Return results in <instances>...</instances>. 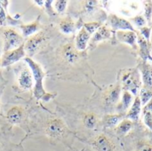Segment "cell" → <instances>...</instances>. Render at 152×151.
Returning a JSON list of instances; mask_svg holds the SVG:
<instances>
[{
    "label": "cell",
    "mask_w": 152,
    "mask_h": 151,
    "mask_svg": "<svg viewBox=\"0 0 152 151\" xmlns=\"http://www.w3.org/2000/svg\"><path fill=\"white\" fill-rule=\"evenodd\" d=\"M141 111H142V102H141L139 95H137V96H135L134 101L131 108L129 109V110L126 114L125 118L129 119L131 121H137L139 119V116L141 114Z\"/></svg>",
    "instance_id": "15"
},
{
    "label": "cell",
    "mask_w": 152,
    "mask_h": 151,
    "mask_svg": "<svg viewBox=\"0 0 152 151\" xmlns=\"http://www.w3.org/2000/svg\"><path fill=\"white\" fill-rule=\"evenodd\" d=\"M101 21H91V22H86L84 24V28L86 29V31L92 36L95 33V31L102 26Z\"/></svg>",
    "instance_id": "27"
},
{
    "label": "cell",
    "mask_w": 152,
    "mask_h": 151,
    "mask_svg": "<svg viewBox=\"0 0 152 151\" xmlns=\"http://www.w3.org/2000/svg\"><path fill=\"white\" fill-rule=\"evenodd\" d=\"M122 87L120 83L117 84L116 85L112 86L106 93L105 95V102L108 106H113L116 105L117 102H118L121 95Z\"/></svg>",
    "instance_id": "11"
},
{
    "label": "cell",
    "mask_w": 152,
    "mask_h": 151,
    "mask_svg": "<svg viewBox=\"0 0 152 151\" xmlns=\"http://www.w3.org/2000/svg\"><path fill=\"white\" fill-rule=\"evenodd\" d=\"M126 115L124 114H114V115H107L103 117V125L106 128H111L118 125L123 119H125Z\"/></svg>",
    "instance_id": "19"
},
{
    "label": "cell",
    "mask_w": 152,
    "mask_h": 151,
    "mask_svg": "<svg viewBox=\"0 0 152 151\" xmlns=\"http://www.w3.org/2000/svg\"><path fill=\"white\" fill-rule=\"evenodd\" d=\"M120 81L122 90L130 92L134 97L138 95V92L142 86V77L138 68H132L123 70Z\"/></svg>",
    "instance_id": "2"
},
{
    "label": "cell",
    "mask_w": 152,
    "mask_h": 151,
    "mask_svg": "<svg viewBox=\"0 0 152 151\" xmlns=\"http://www.w3.org/2000/svg\"><path fill=\"white\" fill-rule=\"evenodd\" d=\"M4 51L8 52L16 49L23 44V36L12 28H7L4 31Z\"/></svg>",
    "instance_id": "4"
},
{
    "label": "cell",
    "mask_w": 152,
    "mask_h": 151,
    "mask_svg": "<svg viewBox=\"0 0 152 151\" xmlns=\"http://www.w3.org/2000/svg\"><path fill=\"white\" fill-rule=\"evenodd\" d=\"M138 69L141 74L142 86L152 88V64L149 61L140 60L138 63Z\"/></svg>",
    "instance_id": "7"
},
{
    "label": "cell",
    "mask_w": 152,
    "mask_h": 151,
    "mask_svg": "<svg viewBox=\"0 0 152 151\" xmlns=\"http://www.w3.org/2000/svg\"><path fill=\"white\" fill-rule=\"evenodd\" d=\"M45 4L44 5H45V8H46V11H47V12L49 13V15H53L54 14V12H53V8H52V6H51V4L53 3V1H49V0H47V1H45Z\"/></svg>",
    "instance_id": "34"
},
{
    "label": "cell",
    "mask_w": 152,
    "mask_h": 151,
    "mask_svg": "<svg viewBox=\"0 0 152 151\" xmlns=\"http://www.w3.org/2000/svg\"><path fill=\"white\" fill-rule=\"evenodd\" d=\"M63 57L69 63H75L79 59L78 51L72 44H66L63 48Z\"/></svg>",
    "instance_id": "18"
},
{
    "label": "cell",
    "mask_w": 152,
    "mask_h": 151,
    "mask_svg": "<svg viewBox=\"0 0 152 151\" xmlns=\"http://www.w3.org/2000/svg\"><path fill=\"white\" fill-rule=\"evenodd\" d=\"M96 151H113L114 146L112 142L103 134L99 135L93 143Z\"/></svg>",
    "instance_id": "16"
},
{
    "label": "cell",
    "mask_w": 152,
    "mask_h": 151,
    "mask_svg": "<svg viewBox=\"0 0 152 151\" xmlns=\"http://www.w3.org/2000/svg\"><path fill=\"white\" fill-rule=\"evenodd\" d=\"M24 61L28 63L29 69L32 72L33 78L35 80V85H34V95L35 98L37 100H41L44 101H49L53 98H54L55 94L49 93L45 92L44 85H43V80L45 77V74L42 70V68L36 62L34 61L31 58L29 57H25Z\"/></svg>",
    "instance_id": "1"
},
{
    "label": "cell",
    "mask_w": 152,
    "mask_h": 151,
    "mask_svg": "<svg viewBox=\"0 0 152 151\" xmlns=\"http://www.w3.org/2000/svg\"><path fill=\"white\" fill-rule=\"evenodd\" d=\"M138 151H152V146L148 142L140 143L138 146Z\"/></svg>",
    "instance_id": "33"
},
{
    "label": "cell",
    "mask_w": 152,
    "mask_h": 151,
    "mask_svg": "<svg viewBox=\"0 0 152 151\" xmlns=\"http://www.w3.org/2000/svg\"><path fill=\"white\" fill-rule=\"evenodd\" d=\"M134 96L128 91H123L122 93V99L120 103L118 105L117 109L119 112V114H124L126 115V111L129 110V109L131 108L134 101Z\"/></svg>",
    "instance_id": "13"
},
{
    "label": "cell",
    "mask_w": 152,
    "mask_h": 151,
    "mask_svg": "<svg viewBox=\"0 0 152 151\" xmlns=\"http://www.w3.org/2000/svg\"><path fill=\"white\" fill-rule=\"evenodd\" d=\"M143 7H144V18L146 19L147 22L151 25L152 21V1H143Z\"/></svg>",
    "instance_id": "26"
},
{
    "label": "cell",
    "mask_w": 152,
    "mask_h": 151,
    "mask_svg": "<svg viewBox=\"0 0 152 151\" xmlns=\"http://www.w3.org/2000/svg\"><path fill=\"white\" fill-rule=\"evenodd\" d=\"M133 126H134V122L125 118L118 124V125L116 128V132L119 135H125L133 128Z\"/></svg>",
    "instance_id": "22"
},
{
    "label": "cell",
    "mask_w": 152,
    "mask_h": 151,
    "mask_svg": "<svg viewBox=\"0 0 152 151\" xmlns=\"http://www.w3.org/2000/svg\"><path fill=\"white\" fill-rule=\"evenodd\" d=\"M26 55L25 50H24V44L22 45H20V47L8 51V52H4V53L2 56L1 59V67H7L10 66L17 61H19L21 59H24Z\"/></svg>",
    "instance_id": "5"
},
{
    "label": "cell",
    "mask_w": 152,
    "mask_h": 151,
    "mask_svg": "<svg viewBox=\"0 0 152 151\" xmlns=\"http://www.w3.org/2000/svg\"><path fill=\"white\" fill-rule=\"evenodd\" d=\"M137 43L139 45V55L142 61H148V57L151 55V43L147 42V40L138 32L137 33Z\"/></svg>",
    "instance_id": "14"
},
{
    "label": "cell",
    "mask_w": 152,
    "mask_h": 151,
    "mask_svg": "<svg viewBox=\"0 0 152 151\" xmlns=\"http://www.w3.org/2000/svg\"><path fill=\"white\" fill-rule=\"evenodd\" d=\"M0 65H1V61H0Z\"/></svg>",
    "instance_id": "38"
},
{
    "label": "cell",
    "mask_w": 152,
    "mask_h": 151,
    "mask_svg": "<svg viewBox=\"0 0 152 151\" xmlns=\"http://www.w3.org/2000/svg\"><path fill=\"white\" fill-rule=\"evenodd\" d=\"M23 115V109L20 107H12L7 112L6 117L7 120L13 125L19 124L21 121V117Z\"/></svg>",
    "instance_id": "20"
},
{
    "label": "cell",
    "mask_w": 152,
    "mask_h": 151,
    "mask_svg": "<svg viewBox=\"0 0 152 151\" xmlns=\"http://www.w3.org/2000/svg\"><path fill=\"white\" fill-rule=\"evenodd\" d=\"M33 75L29 69H24L18 78L19 85L23 90H30L33 86Z\"/></svg>",
    "instance_id": "12"
},
{
    "label": "cell",
    "mask_w": 152,
    "mask_h": 151,
    "mask_svg": "<svg viewBox=\"0 0 152 151\" xmlns=\"http://www.w3.org/2000/svg\"><path fill=\"white\" fill-rule=\"evenodd\" d=\"M91 35L86 31V29L83 27L80 28L78 34L76 37V49L77 51H84L86 50L89 40L91 39Z\"/></svg>",
    "instance_id": "17"
},
{
    "label": "cell",
    "mask_w": 152,
    "mask_h": 151,
    "mask_svg": "<svg viewBox=\"0 0 152 151\" xmlns=\"http://www.w3.org/2000/svg\"><path fill=\"white\" fill-rule=\"evenodd\" d=\"M148 60H149V61H151L152 62V56H151V55H150V56L148 57Z\"/></svg>",
    "instance_id": "36"
},
{
    "label": "cell",
    "mask_w": 152,
    "mask_h": 151,
    "mask_svg": "<svg viewBox=\"0 0 152 151\" xmlns=\"http://www.w3.org/2000/svg\"><path fill=\"white\" fill-rule=\"evenodd\" d=\"M140 100L142 102V106H145L152 98V88H147L142 86L140 90Z\"/></svg>",
    "instance_id": "24"
},
{
    "label": "cell",
    "mask_w": 152,
    "mask_h": 151,
    "mask_svg": "<svg viewBox=\"0 0 152 151\" xmlns=\"http://www.w3.org/2000/svg\"><path fill=\"white\" fill-rule=\"evenodd\" d=\"M108 22L112 28V31H119V30H130V31H135L134 26L132 23L122 17L118 16L115 13H111L108 17Z\"/></svg>",
    "instance_id": "6"
},
{
    "label": "cell",
    "mask_w": 152,
    "mask_h": 151,
    "mask_svg": "<svg viewBox=\"0 0 152 151\" xmlns=\"http://www.w3.org/2000/svg\"><path fill=\"white\" fill-rule=\"evenodd\" d=\"M129 21L131 23H134V25H136L138 28H142L144 26H147V20L142 14H138L134 17L130 18Z\"/></svg>",
    "instance_id": "28"
},
{
    "label": "cell",
    "mask_w": 152,
    "mask_h": 151,
    "mask_svg": "<svg viewBox=\"0 0 152 151\" xmlns=\"http://www.w3.org/2000/svg\"><path fill=\"white\" fill-rule=\"evenodd\" d=\"M151 27H152V21H151Z\"/></svg>",
    "instance_id": "37"
},
{
    "label": "cell",
    "mask_w": 152,
    "mask_h": 151,
    "mask_svg": "<svg viewBox=\"0 0 152 151\" xmlns=\"http://www.w3.org/2000/svg\"><path fill=\"white\" fill-rule=\"evenodd\" d=\"M65 132V125L61 119L52 120L46 126V133L51 138H58Z\"/></svg>",
    "instance_id": "9"
},
{
    "label": "cell",
    "mask_w": 152,
    "mask_h": 151,
    "mask_svg": "<svg viewBox=\"0 0 152 151\" xmlns=\"http://www.w3.org/2000/svg\"><path fill=\"white\" fill-rule=\"evenodd\" d=\"M144 124L152 131V114L149 111H142Z\"/></svg>",
    "instance_id": "31"
},
{
    "label": "cell",
    "mask_w": 152,
    "mask_h": 151,
    "mask_svg": "<svg viewBox=\"0 0 152 151\" xmlns=\"http://www.w3.org/2000/svg\"><path fill=\"white\" fill-rule=\"evenodd\" d=\"M45 39L46 36L43 32H37L33 36H29L24 44V50L25 53L28 54V57L31 58L42 47Z\"/></svg>",
    "instance_id": "3"
},
{
    "label": "cell",
    "mask_w": 152,
    "mask_h": 151,
    "mask_svg": "<svg viewBox=\"0 0 152 151\" xmlns=\"http://www.w3.org/2000/svg\"><path fill=\"white\" fill-rule=\"evenodd\" d=\"M116 37L118 41L129 44L134 49H137V33L136 31L130 30H119L116 32Z\"/></svg>",
    "instance_id": "8"
},
{
    "label": "cell",
    "mask_w": 152,
    "mask_h": 151,
    "mask_svg": "<svg viewBox=\"0 0 152 151\" xmlns=\"http://www.w3.org/2000/svg\"><path fill=\"white\" fill-rule=\"evenodd\" d=\"M60 29L64 34H70L73 33L75 30V23L70 18H65L63 19L60 24H59Z\"/></svg>",
    "instance_id": "23"
},
{
    "label": "cell",
    "mask_w": 152,
    "mask_h": 151,
    "mask_svg": "<svg viewBox=\"0 0 152 151\" xmlns=\"http://www.w3.org/2000/svg\"><path fill=\"white\" fill-rule=\"evenodd\" d=\"M142 111H149V112H151L152 114V98L151 99V101L143 107Z\"/></svg>",
    "instance_id": "35"
},
{
    "label": "cell",
    "mask_w": 152,
    "mask_h": 151,
    "mask_svg": "<svg viewBox=\"0 0 152 151\" xmlns=\"http://www.w3.org/2000/svg\"><path fill=\"white\" fill-rule=\"evenodd\" d=\"M139 33L147 40V42L151 43V26H144L142 28H139Z\"/></svg>",
    "instance_id": "29"
},
{
    "label": "cell",
    "mask_w": 152,
    "mask_h": 151,
    "mask_svg": "<svg viewBox=\"0 0 152 151\" xmlns=\"http://www.w3.org/2000/svg\"><path fill=\"white\" fill-rule=\"evenodd\" d=\"M39 19H37V20H35L32 23L29 24H24V25H20V29L22 32V36L24 37H28V36H33L38 29H39Z\"/></svg>",
    "instance_id": "21"
},
{
    "label": "cell",
    "mask_w": 152,
    "mask_h": 151,
    "mask_svg": "<svg viewBox=\"0 0 152 151\" xmlns=\"http://www.w3.org/2000/svg\"><path fill=\"white\" fill-rule=\"evenodd\" d=\"M84 125L89 129H94L97 125V117L94 113H88L84 117Z\"/></svg>",
    "instance_id": "25"
},
{
    "label": "cell",
    "mask_w": 152,
    "mask_h": 151,
    "mask_svg": "<svg viewBox=\"0 0 152 151\" xmlns=\"http://www.w3.org/2000/svg\"><path fill=\"white\" fill-rule=\"evenodd\" d=\"M67 1H63V0H58L54 2V7L56 9V11L59 13H61L64 12V10L66 9L67 6Z\"/></svg>",
    "instance_id": "30"
},
{
    "label": "cell",
    "mask_w": 152,
    "mask_h": 151,
    "mask_svg": "<svg viewBox=\"0 0 152 151\" xmlns=\"http://www.w3.org/2000/svg\"><path fill=\"white\" fill-rule=\"evenodd\" d=\"M112 30L107 26V25H102L96 31L95 33L93 35L90 44L94 45L101 41L106 40V39H110L111 38L112 36Z\"/></svg>",
    "instance_id": "10"
},
{
    "label": "cell",
    "mask_w": 152,
    "mask_h": 151,
    "mask_svg": "<svg viewBox=\"0 0 152 151\" xmlns=\"http://www.w3.org/2000/svg\"><path fill=\"white\" fill-rule=\"evenodd\" d=\"M7 23V16H6V12L5 8L3 6V4L0 2V25H6Z\"/></svg>",
    "instance_id": "32"
}]
</instances>
